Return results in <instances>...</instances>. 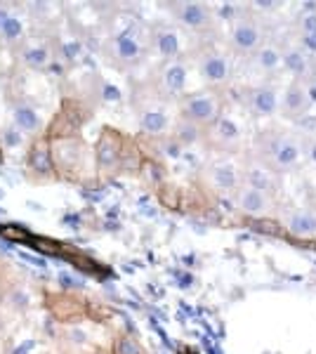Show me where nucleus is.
Segmentation results:
<instances>
[{
  "mask_svg": "<svg viewBox=\"0 0 316 354\" xmlns=\"http://www.w3.org/2000/svg\"><path fill=\"white\" fill-rule=\"evenodd\" d=\"M50 147H53V161L57 177L73 185H83V182L97 177L95 173V153L93 147L85 142V137L76 133L64 135H48Z\"/></svg>",
  "mask_w": 316,
  "mask_h": 354,
  "instance_id": "1",
  "label": "nucleus"
},
{
  "mask_svg": "<svg viewBox=\"0 0 316 354\" xmlns=\"http://www.w3.org/2000/svg\"><path fill=\"white\" fill-rule=\"evenodd\" d=\"M151 55L149 50V26L142 21H128V24L113 28L106 38V57L116 66H140L147 57Z\"/></svg>",
  "mask_w": 316,
  "mask_h": 354,
  "instance_id": "2",
  "label": "nucleus"
},
{
  "mask_svg": "<svg viewBox=\"0 0 316 354\" xmlns=\"http://www.w3.org/2000/svg\"><path fill=\"white\" fill-rule=\"evenodd\" d=\"M12 66L19 73H48L57 62V50L50 31H33L12 53Z\"/></svg>",
  "mask_w": 316,
  "mask_h": 354,
  "instance_id": "3",
  "label": "nucleus"
},
{
  "mask_svg": "<svg viewBox=\"0 0 316 354\" xmlns=\"http://www.w3.org/2000/svg\"><path fill=\"white\" fill-rule=\"evenodd\" d=\"M224 113V102L215 90H196L177 102V118L192 130H208Z\"/></svg>",
  "mask_w": 316,
  "mask_h": 354,
  "instance_id": "4",
  "label": "nucleus"
},
{
  "mask_svg": "<svg viewBox=\"0 0 316 354\" xmlns=\"http://www.w3.org/2000/svg\"><path fill=\"white\" fill-rule=\"evenodd\" d=\"M5 111H8V123L28 140H36V137L48 133L43 106L28 95H21L17 90L5 93Z\"/></svg>",
  "mask_w": 316,
  "mask_h": 354,
  "instance_id": "5",
  "label": "nucleus"
},
{
  "mask_svg": "<svg viewBox=\"0 0 316 354\" xmlns=\"http://www.w3.org/2000/svg\"><path fill=\"white\" fill-rule=\"evenodd\" d=\"M192 48V36L172 21H154L149 26V50L158 62L185 59Z\"/></svg>",
  "mask_w": 316,
  "mask_h": 354,
  "instance_id": "6",
  "label": "nucleus"
},
{
  "mask_svg": "<svg viewBox=\"0 0 316 354\" xmlns=\"http://www.w3.org/2000/svg\"><path fill=\"white\" fill-rule=\"evenodd\" d=\"M196 71L198 78L208 90L220 93L234 81V59L227 50H220L215 45H203L196 53Z\"/></svg>",
  "mask_w": 316,
  "mask_h": 354,
  "instance_id": "7",
  "label": "nucleus"
},
{
  "mask_svg": "<svg viewBox=\"0 0 316 354\" xmlns=\"http://www.w3.org/2000/svg\"><path fill=\"white\" fill-rule=\"evenodd\" d=\"M95 173L97 177H113L123 170L125 156H128V147H125V135L118 133L116 128H102L100 137H97L95 147Z\"/></svg>",
  "mask_w": 316,
  "mask_h": 354,
  "instance_id": "8",
  "label": "nucleus"
},
{
  "mask_svg": "<svg viewBox=\"0 0 316 354\" xmlns=\"http://www.w3.org/2000/svg\"><path fill=\"white\" fill-rule=\"evenodd\" d=\"M151 90L154 97L163 102H180L182 97L189 95V59H172L160 62L158 68L151 76Z\"/></svg>",
  "mask_w": 316,
  "mask_h": 354,
  "instance_id": "9",
  "label": "nucleus"
},
{
  "mask_svg": "<svg viewBox=\"0 0 316 354\" xmlns=\"http://www.w3.org/2000/svg\"><path fill=\"white\" fill-rule=\"evenodd\" d=\"M170 12V21L177 24L189 36H203L215 26V8L198 0H177L165 5Z\"/></svg>",
  "mask_w": 316,
  "mask_h": 354,
  "instance_id": "10",
  "label": "nucleus"
},
{
  "mask_svg": "<svg viewBox=\"0 0 316 354\" xmlns=\"http://www.w3.org/2000/svg\"><path fill=\"white\" fill-rule=\"evenodd\" d=\"M33 31L36 28H33L24 3H3L0 0V50L12 53Z\"/></svg>",
  "mask_w": 316,
  "mask_h": 354,
  "instance_id": "11",
  "label": "nucleus"
},
{
  "mask_svg": "<svg viewBox=\"0 0 316 354\" xmlns=\"http://www.w3.org/2000/svg\"><path fill=\"white\" fill-rule=\"evenodd\" d=\"M24 175L33 185H50V182H59L53 161V147H50L48 133L28 142L24 151Z\"/></svg>",
  "mask_w": 316,
  "mask_h": 354,
  "instance_id": "12",
  "label": "nucleus"
},
{
  "mask_svg": "<svg viewBox=\"0 0 316 354\" xmlns=\"http://www.w3.org/2000/svg\"><path fill=\"white\" fill-rule=\"evenodd\" d=\"M137 128L145 137H168L175 128V116H172L170 102H163L158 97L142 102L135 111Z\"/></svg>",
  "mask_w": 316,
  "mask_h": 354,
  "instance_id": "13",
  "label": "nucleus"
},
{
  "mask_svg": "<svg viewBox=\"0 0 316 354\" xmlns=\"http://www.w3.org/2000/svg\"><path fill=\"white\" fill-rule=\"evenodd\" d=\"M227 45L234 55L252 57L264 45V26L255 19V17L241 15L229 24Z\"/></svg>",
  "mask_w": 316,
  "mask_h": 354,
  "instance_id": "14",
  "label": "nucleus"
},
{
  "mask_svg": "<svg viewBox=\"0 0 316 354\" xmlns=\"http://www.w3.org/2000/svg\"><path fill=\"white\" fill-rule=\"evenodd\" d=\"M201 180L208 189L217 194H236L245 185V170L234 161L220 158V161H210L203 165Z\"/></svg>",
  "mask_w": 316,
  "mask_h": 354,
  "instance_id": "15",
  "label": "nucleus"
},
{
  "mask_svg": "<svg viewBox=\"0 0 316 354\" xmlns=\"http://www.w3.org/2000/svg\"><path fill=\"white\" fill-rule=\"evenodd\" d=\"M302 156V142L295 135H277L267 147L269 170H277V173H288V170L300 168Z\"/></svg>",
  "mask_w": 316,
  "mask_h": 354,
  "instance_id": "16",
  "label": "nucleus"
},
{
  "mask_svg": "<svg viewBox=\"0 0 316 354\" xmlns=\"http://www.w3.org/2000/svg\"><path fill=\"white\" fill-rule=\"evenodd\" d=\"M243 104L257 118L277 116L281 109V88L277 83H260L255 88H248L243 95Z\"/></svg>",
  "mask_w": 316,
  "mask_h": 354,
  "instance_id": "17",
  "label": "nucleus"
},
{
  "mask_svg": "<svg viewBox=\"0 0 316 354\" xmlns=\"http://www.w3.org/2000/svg\"><path fill=\"white\" fill-rule=\"evenodd\" d=\"M205 137H208V145L212 149L234 151V149H239L241 142H243V128H241V123L236 118L222 113L215 121V125H210V128L205 130Z\"/></svg>",
  "mask_w": 316,
  "mask_h": 354,
  "instance_id": "18",
  "label": "nucleus"
},
{
  "mask_svg": "<svg viewBox=\"0 0 316 354\" xmlns=\"http://www.w3.org/2000/svg\"><path fill=\"white\" fill-rule=\"evenodd\" d=\"M309 109H312V93L309 88H304L302 81H292L290 85L281 88V116L288 121H297V118L307 116Z\"/></svg>",
  "mask_w": 316,
  "mask_h": 354,
  "instance_id": "19",
  "label": "nucleus"
},
{
  "mask_svg": "<svg viewBox=\"0 0 316 354\" xmlns=\"http://www.w3.org/2000/svg\"><path fill=\"white\" fill-rule=\"evenodd\" d=\"M234 201H236V210L248 218H264L272 208V196L262 189H255L250 185H243L241 189L234 194Z\"/></svg>",
  "mask_w": 316,
  "mask_h": 354,
  "instance_id": "20",
  "label": "nucleus"
},
{
  "mask_svg": "<svg viewBox=\"0 0 316 354\" xmlns=\"http://www.w3.org/2000/svg\"><path fill=\"white\" fill-rule=\"evenodd\" d=\"M312 57H309L300 45H286L284 48V71H288L295 81H304L307 76H312Z\"/></svg>",
  "mask_w": 316,
  "mask_h": 354,
  "instance_id": "21",
  "label": "nucleus"
},
{
  "mask_svg": "<svg viewBox=\"0 0 316 354\" xmlns=\"http://www.w3.org/2000/svg\"><path fill=\"white\" fill-rule=\"evenodd\" d=\"M252 64L260 73L264 76H274V73H281L284 71V48L277 43H267L255 55H252Z\"/></svg>",
  "mask_w": 316,
  "mask_h": 354,
  "instance_id": "22",
  "label": "nucleus"
},
{
  "mask_svg": "<svg viewBox=\"0 0 316 354\" xmlns=\"http://www.w3.org/2000/svg\"><path fill=\"white\" fill-rule=\"evenodd\" d=\"M286 230L295 239H314L316 213H312V210H292L288 218H286Z\"/></svg>",
  "mask_w": 316,
  "mask_h": 354,
  "instance_id": "23",
  "label": "nucleus"
},
{
  "mask_svg": "<svg viewBox=\"0 0 316 354\" xmlns=\"http://www.w3.org/2000/svg\"><path fill=\"white\" fill-rule=\"evenodd\" d=\"M53 41H55V50H57V59H62L64 64H76L80 57H83V45H80L78 38L71 36V33H64V36L53 33Z\"/></svg>",
  "mask_w": 316,
  "mask_h": 354,
  "instance_id": "24",
  "label": "nucleus"
},
{
  "mask_svg": "<svg viewBox=\"0 0 316 354\" xmlns=\"http://www.w3.org/2000/svg\"><path fill=\"white\" fill-rule=\"evenodd\" d=\"M28 137H24L19 133V130H15L12 125H5V128H0V147H3L5 151H26L28 147Z\"/></svg>",
  "mask_w": 316,
  "mask_h": 354,
  "instance_id": "25",
  "label": "nucleus"
},
{
  "mask_svg": "<svg viewBox=\"0 0 316 354\" xmlns=\"http://www.w3.org/2000/svg\"><path fill=\"white\" fill-rule=\"evenodd\" d=\"M111 354H147V347L132 333H118L111 342Z\"/></svg>",
  "mask_w": 316,
  "mask_h": 354,
  "instance_id": "26",
  "label": "nucleus"
},
{
  "mask_svg": "<svg viewBox=\"0 0 316 354\" xmlns=\"http://www.w3.org/2000/svg\"><path fill=\"white\" fill-rule=\"evenodd\" d=\"M5 305L15 307V310H28L31 307V293L24 288V286H15L8 290V295H5Z\"/></svg>",
  "mask_w": 316,
  "mask_h": 354,
  "instance_id": "27",
  "label": "nucleus"
},
{
  "mask_svg": "<svg viewBox=\"0 0 316 354\" xmlns=\"http://www.w3.org/2000/svg\"><path fill=\"white\" fill-rule=\"evenodd\" d=\"M62 340H64L66 347H71V350H80V347L88 345V333H85L80 326H66L64 333H62Z\"/></svg>",
  "mask_w": 316,
  "mask_h": 354,
  "instance_id": "28",
  "label": "nucleus"
},
{
  "mask_svg": "<svg viewBox=\"0 0 316 354\" xmlns=\"http://www.w3.org/2000/svg\"><path fill=\"white\" fill-rule=\"evenodd\" d=\"M297 45H300L309 57H316V31L297 33Z\"/></svg>",
  "mask_w": 316,
  "mask_h": 354,
  "instance_id": "29",
  "label": "nucleus"
},
{
  "mask_svg": "<svg viewBox=\"0 0 316 354\" xmlns=\"http://www.w3.org/2000/svg\"><path fill=\"white\" fill-rule=\"evenodd\" d=\"M279 8H281V3H262V0L250 5V10H264V12H277Z\"/></svg>",
  "mask_w": 316,
  "mask_h": 354,
  "instance_id": "30",
  "label": "nucleus"
},
{
  "mask_svg": "<svg viewBox=\"0 0 316 354\" xmlns=\"http://www.w3.org/2000/svg\"><path fill=\"white\" fill-rule=\"evenodd\" d=\"M309 78H312V90H316V64H314V68H312V76H309Z\"/></svg>",
  "mask_w": 316,
  "mask_h": 354,
  "instance_id": "31",
  "label": "nucleus"
},
{
  "mask_svg": "<svg viewBox=\"0 0 316 354\" xmlns=\"http://www.w3.org/2000/svg\"><path fill=\"white\" fill-rule=\"evenodd\" d=\"M95 354H111V352H95Z\"/></svg>",
  "mask_w": 316,
  "mask_h": 354,
  "instance_id": "32",
  "label": "nucleus"
}]
</instances>
